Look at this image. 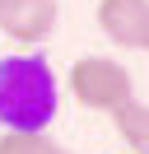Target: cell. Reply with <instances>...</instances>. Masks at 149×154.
I'll return each mask as SVG.
<instances>
[{"label":"cell","instance_id":"cell-1","mask_svg":"<svg viewBox=\"0 0 149 154\" xmlns=\"http://www.w3.org/2000/svg\"><path fill=\"white\" fill-rule=\"evenodd\" d=\"M61 112V84L47 56L14 51L0 56V131L42 135Z\"/></svg>","mask_w":149,"mask_h":154},{"label":"cell","instance_id":"cell-2","mask_svg":"<svg viewBox=\"0 0 149 154\" xmlns=\"http://www.w3.org/2000/svg\"><path fill=\"white\" fill-rule=\"evenodd\" d=\"M65 84H70V98L89 112H117L135 98L130 70L112 56H79L65 75Z\"/></svg>","mask_w":149,"mask_h":154},{"label":"cell","instance_id":"cell-3","mask_svg":"<svg viewBox=\"0 0 149 154\" xmlns=\"http://www.w3.org/2000/svg\"><path fill=\"white\" fill-rule=\"evenodd\" d=\"M56 19H61V0H5L0 5V33L23 47L51 38Z\"/></svg>","mask_w":149,"mask_h":154},{"label":"cell","instance_id":"cell-4","mask_svg":"<svg viewBox=\"0 0 149 154\" xmlns=\"http://www.w3.org/2000/svg\"><path fill=\"white\" fill-rule=\"evenodd\" d=\"M98 28L107 42L140 51L149 33V0H98Z\"/></svg>","mask_w":149,"mask_h":154},{"label":"cell","instance_id":"cell-5","mask_svg":"<svg viewBox=\"0 0 149 154\" xmlns=\"http://www.w3.org/2000/svg\"><path fill=\"white\" fill-rule=\"evenodd\" d=\"M112 122H117V135L126 140L130 154H149V103H135L130 98L126 107L112 112Z\"/></svg>","mask_w":149,"mask_h":154},{"label":"cell","instance_id":"cell-6","mask_svg":"<svg viewBox=\"0 0 149 154\" xmlns=\"http://www.w3.org/2000/svg\"><path fill=\"white\" fill-rule=\"evenodd\" d=\"M0 154H74L65 149L61 140H51V135H19V131H5L0 135Z\"/></svg>","mask_w":149,"mask_h":154},{"label":"cell","instance_id":"cell-7","mask_svg":"<svg viewBox=\"0 0 149 154\" xmlns=\"http://www.w3.org/2000/svg\"><path fill=\"white\" fill-rule=\"evenodd\" d=\"M140 51H149V33H144V47H140Z\"/></svg>","mask_w":149,"mask_h":154},{"label":"cell","instance_id":"cell-8","mask_svg":"<svg viewBox=\"0 0 149 154\" xmlns=\"http://www.w3.org/2000/svg\"><path fill=\"white\" fill-rule=\"evenodd\" d=\"M0 5H5V0H0Z\"/></svg>","mask_w":149,"mask_h":154}]
</instances>
